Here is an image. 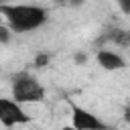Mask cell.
Here are the masks:
<instances>
[{
  "instance_id": "obj_12",
  "label": "cell",
  "mask_w": 130,
  "mask_h": 130,
  "mask_svg": "<svg viewBox=\"0 0 130 130\" xmlns=\"http://www.w3.org/2000/svg\"><path fill=\"white\" fill-rule=\"evenodd\" d=\"M67 4H71V6H79V4H83V0H67Z\"/></svg>"
},
{
  "instance_id": "obj_15",
  "label": "cell",
  "mask_w": 130,
  "mask_h": 130,
  "mask_svg": "<svg viewBox=\"0 0 130 130\" xmlns=\"http://www.w3.org/2000/svg\"><path fill=\"white\" fill-rule=\"evenodd\" d=\"M0 4H6V0H0Z\"/></svg>"
},
{
  "instance_id": "obj_13",
  "label": "cell",
  "mask_w": 130,
  "mask_h": 130,
  "mask_svg": "<svg viewBox=\"0 0 130 130\" xmlns=\"http://www.w3.org/2000/svg\"><path fill=\"white\" fill-rule=\"evenodd\" d=\"M57 4H67V0H55Z\"/></svg>"
},
{
  "instance_id": "obj_3",
  "label": "cell",
  "mask_w": 130,
  "mask_h": 130,
  "mask_svg": "<svg viewBox=\"0 0 130 130\" xmlns=\"http://www.w3.org/2000/svg\"><path fill=\"white\" fill-rule=\"evenodd\" d=\"M28 120H30V116L22 110L20 104H16L14 100H8V98H0V122L4 126L26 124Z\"/></svg>"
},
{
  "instance_id": "obj_14",
  "label": "cell",
  "mask_w": 130,
  "mask_h": 130,
  "mask_svg": "<svg viewBox=\"0 0 130 130\" xmlns=\"http://www.w3.org/2000/svg\"><path fill=\"white\" fill-rule=\"evenodd\" d=\"M61 130H75L73 126H65V128H61Z\"/></svg>"
},
{
  "instance_id": "obj_7",
  "label": "cell",
  "mask_w": 130,
  "mask_h": 130,
  "mask_svg": "<svg viewBox=\"0 0 130 130\" xmlns=\"http://www.w3.org/2000/svg\"><path fill=\"white\" fill-rule=\"evenodd\" d=\"M45 65H49V55H47V53L37 55V59H35V67H45Z\"/></svg>"
},
{
  "instance_id": "obj_9",
  "label": "cell",
  "mask_w": 130,
  "mask_h": 130,
  "mask_svg": "<svg viewBox=\"0 0 130 130\" xmlns=\"http://www.w3.org/2000/svg\"><path fill=\"white\" fill-rule=\"evenodd\" d=\"M116 2H118V6L122 8V12L130 14V0H116Z\"/></svg>"
},
{
  "instance_id": "obj_8",
  "label": "cell",
  "mask_w": 130,
  "mask_h": 130,
  "mask_svg": "<svg viewBox=\"0 0 130 130\" xmlns=\"http://www.w3.org/2000/svg\"><path fill=\"white\" fill-rule=\"evenodd\" d=\"M8 41H10V30L0 24V43H8Z\"/></svg>"
},
{
  "instance_id": "obj_5",
  "label": "cell",
  "mask_w": 130,
  "mask_h": 130,
  "mask_svg": "<svg viewBox=\"0 0 130 130\" xmlns=\"http://www.w3.org/2000/svg\"><path fill=\"white\" fill-rule=\"evenodd\" d=\"M98 63H100L104 69H108V71H118V69H124V67H126V61H124L118 53L106 51V49L98 51Z\"/></svg>"
},
{
  "instance_id": "obj_10",
  "label": "cell",
  "mask_w": 130,
  "mask_h": 130,
  "mask_svg": "<svg viewBox=\"0 0 130 130\" xmlns=\"http://www.w3.org/2000/svg\"><path fill=\"white\" fill-rule=\"evenodd\" d=\"M73 59H75V63H77V65H81V63H85V61H87V55H85V53H75V57H73Z\"/></svg>"
},
{
  "instance_id": "obj_1",
  "label": "cell",
  "mask_w": 130,
  "mask_h": 130,
  "mask_svg": "<svg viewBox=\"0 0 130 130\" xmlns=\"http://www.w3.org/2000/svg\"><path fill=\"white\" fill-rule=\"evenodd\" d=\"M0 14L16 32H28L47 22V10L30 4H0Z\"/></svg>"
},
{
  "instance_id": "obj_11",
  "label": "cell",
  "mask_w": 130,
  "mask_h": 130,
  "mask_svg": "<svg viewBox=\"0 0 130 130\" xmlns=\"http://www.w3.org/2000/svg\"><path fill=\"white\" fill-rule=\"evenodd\" d=\"M124 120H126V122H130V106L124 110Z\"/></svg>"
},
{
  "instance_id": "obj_6",
  "label": "cell",
  "mask_w": 130,
  "mask_h": 130,
  "mask_svg": "<svg viewBox=\"0 0 130 130\" xmlns=\"http://www.w3.org/2000/svg\"><path fill=\"white\" fill-rule=\"evenodd\" d=\"M112 41H116L118 45H130V32L128 30H114V35H110Z\"/></svg>"
},
{
  "instance_id": "obj_4",
  "label": "cell",
  "mask_w": 130,
  "mask_h": 130,
  "mask_svg": "<svg viewBox=\"0 0 130 130\" xmlns=\"http://www.w3.org/2000/svg\"><path fill=\"white\" fill-rule=\"evenodd\" d=\"M71 110H73L71 122H73L75 130H108V126L98 116H93L91 112H87V110H83L75 104H71Z\"/></svg>"
},
{
  "instance_id": "obj_2",
  "label": "cell",
  "mask_w": 130,
  "mask_h": 130,
  "mask_svg": "<svg viewBox=\"0 0 130 130\" xmlns=\"http://www.w3.org/2000/svg\"><path fill=\"white\" fill-rule=\"evenodd\" d=\"M12 100L16 104H37L45 100V89L30 73L22 71L12 77Z\"/></svg>"
}]
</instances>
